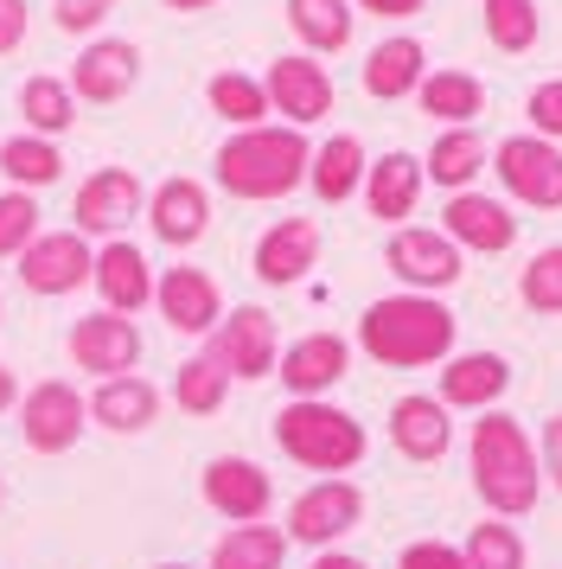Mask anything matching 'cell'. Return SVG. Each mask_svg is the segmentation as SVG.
<instances>
[{"instance_id":"obj_22","label":"cell","mask_w":562,"mask_h":569,"mask_svg":"<svg viewBox=\"0 0 562 569\" xmlns=\"http://www.w3.org/2000/svg\"><path fill=\"white\" fill-rule=\"evenodd\" d=\"M422 186H429L422 160L403 154V148H390V154H378L371 173H364V206H371V218H383V224L403 231V218H415V206H422Z\"/></svg>"},{"instance_id":"obj_43","label":"cell","mask_w":562,"mask_h":569,"mask_svg":"<svg viewBox=\"0 0 562 569\" xmlns=\"http://www.w3.org/2000/svg\"><path fill=\"white\" fill-rule=\"evenodd\" d=\"M26 27H32V7L26 0H0V58L26 46Z\"/></svg>"},{"instance_id":"obj_14","label":"cell","mask_w":562,"mask_h":569,"mask_svg":"<svg viewBox=\"0 0 562 569\" xmlns=\"http://www.w3.org/2000/svg\"><path fill=\"white\" fill-rule=\"evenodd\" d=\"M71 218H77V237H122L141 218V180L128 167H97L77 186Z\"/></svg>"},{"instance_id":"obj_47","label":"cell","mask_w":562,"mask_h":569,"mask_svg":"<svg viewBox=\"0 0 562 569\" xmlns=\"http://www.w3.org/2000/svg\"><path fill=\"white\" fill-rule=\"evenodd\" d=\"M26 390H20V378H13V371H7V365H0V410H13V403H20Z\"/></svg>"},{"instance_id":"obj_48","label":"cell","mask_w":562,"mask_h":569,"mask_svg":"<svg viewBox=\"0 0 562 569\" xmlns=\"http://www.w3.org/2000/svg\"><path fill=\"white\" fill-rule=\"evenodd\" d=\"M173 13H204V7H218V0H167Z\"/></svg>"},{"instance_id":"obj_5","label":"cell","mask_w":562,"mask_h":569,"mask_svg":"<svg viewBox=\"0 0 562 569\" xmlns=\"http://www.w3.org/2000/svg\"><path fill=\"white\" fill-rule=\"evenodd\" d=\"M492 173L518 206L531 211H562V148L543 134H511L492 148Z\"/></svg>"},{"instance_id":"obj_40","label":"cell","mask_w":562,"mask_h":569,"mask_svg":"<svg viewBox=\"0 0 562 569\" xmlns=\"http://www.w3.org/2000/svg\"><path fill=\"white\" fill-rule=\"evenodd\" d=\"M524 116H531V134H543V141H556L562 148V78H543L524 97Z\"/></svg>"},{"instance_id":"obj_17","label":"cell","mask_w":562,"mask_h":569,"mask_svg":"<svg viewBox=\"0 0 562 569\" xmlns=\"http://www.w3.org/2000/svg\"><path fill=\"white\" fill-rule=\"evenodd\" d=\"M97 276V257H90V237L77 231H39V243L20 257V282L32 288V295H71V288H83Z\"/></svg>"},{"instance_id":"obj_18","label":"cell","mask_w":562,"mask_h":569,"mask_svg":"<svg viewBox=\"0 0 562 569\" xmlns=\"http://www.w3.org/2000/svg\"><path fill=\"white\" fill-rule=\"evenodd\" d=\"M345 371H352V339L339 333H301L294 346H281V365H275L288 397H327Z\"/></svg>"},{"instance_id":"obj_13","label":"cell","mask_w":562,"mask_h":569,"mask_svg":"<svg viewBox=\"0 0 562 569\" xmlns=\"http://www.w3.org/2000/svg\"><path fill=\"white\" fill-rule=\"evenodd\" d=\"M153 308H160V320L173 327V333H192V339H211L218 333V320H224V288L211 282L204 269H192V262H179V269H167L160 282H153Z\"/></svg>"},{"instance_id":"obj_9","label":"cell","mask_w":562,"mask_h":569,"mask_svg":"<svg viewBox=\"0 0 562 569\" xmlns=\"http://www.w3.org/2000/svg\"><path fill=\"white\" fill-rule=\"evenodd\" d=\"M364 518V492L352 480H313V487L288 506V543H307V550H332V543Z\"/></svg>"},{"instance_id":"obj_45","label":"cell","mask_w":562,"mask_h":569,"mask_svg":"<svg viewBox=\"0 0 562 569\" xmlns=\"http://www.w3.org/2000/svg\"><path fill=\"white\" fill-rule=\"evenodd\" d=\"M358 13H371V20H409V13H422L429 0H352Z\"/></svg>"},{"instance_id":"obj_19","label":"cell","mask_w":562,"mask_h":569,"mask_svg":"<svg viewBox=\"0 0 562 569\" xmlns=\"http://www.w3.org/2000/svg\"><path fill=\"white\" fill-rule=\"evenodd\" d=\"M148 231L160 237V243H173V250H192V243L211 231V192H204L199 180H185V173L160 180L148 192Z\"/></svg>"},{"instance_id":"obj_3","label":"cell","mask_w":562,"mask_h":569,"mask_svg":"<svg viewBox=\"0 0 562 569\" xmlns=\"http://www.w3.org/2000/svg\"><path fill=\"white\" fill-rule=\"evenodd\" d=\"M307 167H313V148H307L301 129L288 122H262V129H237L211 160V180L224 186L230 199H288L294 186H307Z\"/></svg>"},{"instance_id":"obj_39","label":"cell","mask_w":562,"mask_h":569,"mask_svg":"<svg viewBox=\"0 0 562 569\" xmlns=\"http://www.w3.org/2000/svg\"><path fill=\"white\" fill-rule=\"evenodd\" d=\"M32 243H39V199L0 192V257H26Z\"/></svg>"},{"instance_id":"obj_36","label":"cell","mask_w":562,"mask_h":569,"mask_svg":"<svg viewBox=\"0 0 562 569\" xmlns=\"http://www.w3.org/2000/svg\"><path fill=\"white\" fill-rule=\"evenodd\" d=\"M485 39L499 46L505 58H524L543 39V20H536V0H480Z\"/></svg>"},{"instance_id":"obj_6","label":"cell","mask_w":562,"mask_h":569,"mask_svg":"<svg viewBox=\"0 0 562 569\" xmlns=\"http://www.w3.org/2000/svg\"><path fill=\"white\" fill-rule=\"evenodd\" d=\"M383 262H390V276H397L409 295H441V288H454L460 276H466L460 243L448 231H429V224H403V231H390Z\"/></svg>"},{"instance_id":"obj_29","label":"cell","mask_w":562,"mask_h":569,"mask_svg":"<svg viewBox=\"0 0 562 569\" xmlns=\"http://www.w3.org/2000/svg\"><path fill=\"white\" fill-rule=\"evenodd\" d=\"M415 103H422V116L441 122V129H473L485 116V83L473 78V71H429L422 90H415Z\"/></svg>"},{"instance_id":"obj_7","label":"cell","mask_w":562,"mask_h":569,"mask_svg":"<svg viewBox=\"0 0 562 569\" xmlns=\"http://www.w3.org/2000/svg\"><path fill=\"white\" fill-rule=\"evenodd\" d=\"M204 352L230 371V385H237V378H243V385H255V378H275V365H281L275 313H269V308H230L224 320H218V333H211V346H204Z\"/></svg>"},{"instance_id":"obj_34","label":"cell","mask_w":562,"mask_h":569,"mask_svg":"<svg viewBox=\"0 0 562 569\" xmlns=\"http://www.w3.org/2000/svg\"><path fill=\"white\" fill-rule=\"evenodd\" d=\"M20 116H26V134H46V141H58V134L77 122V97L64 78H26L20 83Z\"/></svg>"},{"instance_id":"obj_41","label":"cell","mask_w":562,"mask_h":569,"mask_svg":"<svg viewBox=\"0 0 562 569\" xmlns=\"http://www.w3.org/2000/svg\"><path fill=\"white\" fill-rule=\"evenodd\" d=\"M109 13H116V0H51V20H58V32H71V39H90Z\"/></svg>"},{"instance_id":"obj_2","label":"cell","mask_w":562,"mask_h":569,"mask_svg":"<svg viewBox=\"0 0 562 569\" xmlns=\"http://www.w3.org/2000/svg\"><path fill=\"white\" fill-rule=\"evenodd\" d=\"M466 461H473V492L492 518H524L543 499V461L536 441L518 429V416L485 410L466 436Z\"/></svg>"},{"instance_id":"obj_25","label":"cell","mask_w":562,"mask_h":569,"mask_svg":"<svg viewBox=\"0 0 562 569\" xmlns=\"http://www.w3.org/2000/svg\"><path fill=\"white\" fill-rule=\"evenodd\" d=\"M429 78V52H422V39H409V32H390L371 46L364 58V97H378V103H403L415 97Z\"/></svg>"},{"instance_id":"obj_20","label":"cell","mask_w":562,"mask_h":569,"mask_svg":"<svg viewBox=\"0 0 562 569\" xmlns=\"http://www.w3.org/2000/svg\"><path fill=\"white\" fill-rule=\"evenodd\" d=\"M390 441H397L403 461H441V455L454 448V416H448L441 397L409 390V397L390 403Z\"/></svg>"},{"instance_id":"obj_33","label":"cell","mask_w":562,"mask_h":569,"mask_svg":"<svg viewBox=\"0 0 562 569\" xmlns=\"http://www.w3.org/2000/svg\"><path fill=\"white\" fill-rule=\"evenodd\" d=\"M204 103H211V116H224L230 129H262L275 116L262 78H243V71H218V78L204 83Z\"/></svg>"},{"instance_id":"obj_26","label":"cell","mask_w":562,"mask_h":569,"mask_svg":"<svg viewBox=\"0 0 562 569\" xmlns=\"http://www.w3.org/2000/svg\"><path fill=\"white\" fill-rule=\"evenodd\" d=\"M153 416H160V390H153L141 371L102 378V385L90 390V422L109 429V436H141V429H153Z\"/></svg>"},{"instance_id":"obj_27","label":"cell","mask_w":562,"mask_h":569,"mask_svg":"<svg viewBox=\"0 0 562 569\" xmlns=\"http://www.w3.org/2000/svg\"><path fill=\"white\" fill-rule=\"evenodd\" d=\"M371 173V160H364V141L358 134H327L320 148H313V167H307V186H313V199L320 206H345L358 186Z\"/></svg>"},{"instance_id":"obj_4","label":"cell","mask_w":562,"mask_h":569,"mask_svg":"<svg viewBox=\"0 0 562 569\" xmlns=\"http://www.w3.org/2000/svg\"><path fill=\"white\" fill-rule=\"evenodd\" d=\"M275 448L307 473H327V480H345L358 461H364V422L352 410H339L327 397H288L275 416Z\"/></svg>"},{"instance_id":"obj_1","label":"cell","mask_w":562,"mask_h":569,"mask_svg":"<svg viewBox=\"0 0 562 569\" xmlns=\"http://www.w3.org/2000/svg\"><path fill=\"white\" fill-rule=\"evenodd\" d=\"M454 333L460 320L448 301L434 295H383L358 313V346L364 359L390 365V371H422V365H448L454 359Z\"/></svg>"},{"instance_id":"obj_8","label":"cell","mask_w":562,"mask_h":569,"mask_svg":"<svg viewBox=\"0 0 562 569\" xmlns=\"http://www.w3.org/2000/svg\"><path fill=\"white\" fill-rule=\"evenodd\" d=\"M83 429H90V403L64 378H46L20 397V436L32 455H64V448H77Z\"/></svg>"},{"instance_id":"obj_32","label":"cell","mask_w":562,"mask_h":569,"mask_svg":"<svg viewBox=\"0 0 562 569\" xmlns=\"http://www.w3.org/2000/svg\"><path fill=\"white\" fill-rule=\"evenodd\" d=\"M288 557V531L281 525H230L211 543V569H281Z\"/></svg>"},{"instance_id":"obj_37","label":"cell","mask_w":562,"mask_h":569,"mask_svg":"<svg viewBox=\"0 0 562 569\" xmlns=\"http://www.w3.org/2000/svg\"><path fill=\"white\" fill-rule=\"evenodd\" d=\"M524 563H531V550L518 538V525L485 518V525L466 531V569H524Z\"/></svg>"},{"instance_id":"obj_28","label":"cell","mask_w":562,"mask_h":569,"mask_svg":"<svg viewBox=\"0 0 562 569\" xmlns=\"http://www.w3.org/2000/svg\"><path fill=\"white\" fill-rule=\"evenodd\" d=\"M485 167H492V148H485L480 129H441L434 134V148L422 154V173H429L441 192H473Z\"/></svg>"},{"instance_id":"obj_46","label":"cell","mask_w":562,"mask_h":569,"mask_svg":"<svg viewBox=\"0 0 562 569\" xmlns=\"http://www.w3.org/2000/svg\"><path fill=\"white\" fill-rule=\"evenodd\" d=\"M307 569H371V563H364V557H345V550H320Z\"/></svg>"},{"instance_id":"obj_44","label":"cell","mask_w":562,"mask_h":569,"mask_svg":"<svg viewBox=\"0 0 562 569\" xmlns=\"http://www.w3.org/2000/svg\"><path fill=\"white\" fill-rule=\"evenodd\" d=\"M536 461H543V480L562 492V416L543 422V441H536Z\"/></svg>"},{"instance_id":"obj_21","label":"cell","mask_w":562,"mask_h":569,"mask_svg":"<svg viewBox=\"0 0 562 569\" xmlns=\"http://www.w3.org/2000/svg\"><path fill=\"white\" fill-rule=\"evenodd\" d=\"M97 295L109 313H141L153 301V262L141 257V243H128V237H109L97 250Z\"/></svg>"},{"instance_id":"obj_38","label":"cell","mask_w":562,"mask_h":569,"mask_svg":"<svg viewBox=\"0 0 562 569\" xmlns=\"http://www.w3.org/2000/svg\"><path fill=\"white\" fill-rule=\"evenodd\" d=\"M518 301L531 313H562V243L531 257V269L518 276Z\"/></svg>"},{"instance_id":"obj_10","label":"cell","mask_w":562,"mask_h":569,"mask_svg":"<svg viewBox=\"0 0 562 569\" xmlns=\"http://www.w3.org/2000/svg\"><path fill=\"white\" fill-rule=\"evenodd\" d=\"M71 365L77 371H97V378H128L134 365H141V327L128 320V313H83L71 320Z\"/></svg>"},{"instance_id":"obj_30","label":"cell","mask_w":562,"mask_h":569,"mask_svg":"<svg viewBox=\"0 0 562 569\" xmlns=\"http://www.w3.org/2000/svg\"><path fill=\"white\" fill-rule=\"evenodd\" d=\"M352 0H288V27L307 46V58H332L352 46Z\"/></svg>"},{"instance_id":"obj_31","label":"cell","mask_w":562,"mask_h":569,"mask_svg":"<svg viewBox=\"0 0 562 569\" xmlns=\"http://www.w3.org/2000/svg\"><path fill=\"white\" fill-rule=\"evenodd\" d=\"M0 173L13 180V192H46V186L64 180V154L46 134H7L0 141Z\"/></svg>"},{"instance_id":"obj_49","label":"cell","mask_w":562,"mask_h":569,"mask_svg":"<svg viewBox=\"0 0 562 569\" xmlns=\"http://www.w3.org/2000/svg\"><path fill=\"white\" fill-rule=\"evenodd\" d=\"M160 569H192V563H160Z\"/></svg>"},{"instance_id":"obj_15","label":"cell","mask_w":562,"mask_h":569,"mask_svg":"<svg viewBox=\"0 0 562 569\" xmlns=\"http://www.w3.org/2000/svg\"><path fill=\"white\" fill-rule=\"evenodd\" d=\"M441 231L460 243V257H499V250L518 243V218H511V206L492 199V192H448Z\"/></svg>"},{"instance_id":"obj_12","label":"cell","mask_w":562,"mask_h":569,"mask_svg":"<svg viewBox=\"0 0 562 569\" xmlns=\"http://www.w3.org/2000/svg\"><path fill=\"white\" fill-rule=\"evenodd\" d=\"M199 492H204V506L218 518H230V525H262L269 506H275V480L255 461H243V455H218V461L204 467Z\"/></svg>"},{"instance_id":"obj_24","label":"cell","mask_w":562,"mask_h":569,"mask_svg":"<svg viewBox=\"0 0 562 569\" xmlns=\"http://www.w3.org/2000/svg\"><path fill=\"white\" fill-rule=\"evenodd\" d=\"M511 390V365L505 352H454L441 365V403L448 410H492L499 397Z\"/></svg>"},{"instance_id":"obj_42","label":"cell","mask_w":562,"mask_h":569,"mask_svg":"<svg viewBox=\"0 0 562 569\" xmlns=\"http://www.w3.org/2000/svg\"><path fill=\"white\" fill-rule=\"evenodd\" d=\"M397 569H466V550L460 543H441V538H422V543H403Z\"/></svg>"},{"instance_id":"obj_11","label":"cell","mask_w":562,"mask_h":569,"mask_svg":"<svg viewBox=\"0 0 562 569\" xmlns=\"http://www.w3.org/2000/svg\"><path fill=\"white\" fill-rule=\"evenodd\" d=\"M262 90H269V109H275L288 129H307V122H327L332 116V78H327V64L307 58V52L275 58Z\"/></svg>"},{"instance_id":"obj_23","label":"cell","mask_w":562,"mask_h":569,"mask_svg":"<svg viewBox=\"0 0 562 569\" xmlns=\"http://www.w3.org/2000/svg\"><path fill=\"white\" fill-rule=\"evenodd\" d=\"M320 262V224L313 218H275L255 243V276L269 288H294Z\"/></svg>"},{"instance_id":"obj_35","label":"cell","mask_w":562,"mask_h":569,"mask_svg":"<svg viewBox=\"0 0 562 569\" xmlns=\"http://www.w3.org/2000/svg\"><path fill=\"white\" fill-rule=\"evenodd\" d=\"M224 397H230V371L211 359V352H192V359L173 371V403L185 416H218Z\"/></svg>"},{"instance_id":"obj_16","label":"cell","mask_w":562,"mask_h":569,"mask_svg":"<svg viewBox=\"0 0 562 569\" xmlns=\"http://www.w3.org/2000/svg\"><path fill=\"white\" fill-rule=\"evenodd\" d=\"M71 97L77 103H122L128 90L141 83V46L134 39H90L71 58Z\"/></svg>"}]
</instances>
